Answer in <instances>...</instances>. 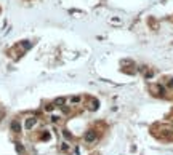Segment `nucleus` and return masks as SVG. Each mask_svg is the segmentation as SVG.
I'll return each instance as SVG.
<instances>
[{
  "label": "nucleus",
  "instance_id": "nucleus-1",
  "mask_svg": "<svg viewBox=\"0 0 173 155\" xmlns=\"http://www.w3.org/2000/svg\"><path fill=\"white\" fill-rule=\"evenodd\" d=\"M96 139H98V134H96L95 130H88V131L83 134V141H85L87 144H91V142H95Z\"/></svg>",
  "mask_w": 173,
  "mask_h": 155
},
{
  "label": "nucleus",
  "instance_id": "nucleus-2",
  "mask_svg": "<svg viewBox=\"0 0 173 155\" xmlns=\"http://www.w3.org/2000/svg\"><path fill=\"white\" fill-rule=\"evenodd\" d=\"M35 125H37V118H35V117H29V118H26V122H24V128H26L27 131L32 130Z\"/></svg>",
  "mask_w": 173,
  "mask_h": 155
},
{
  "label": "nucleus",
  "instance_id": "nucleus-3",
  "mask_svg": "<svg viewBox=\"0 0 173 155\" xmlns=\"http://www.w3.org/2000/svg\"><path fill=\"white\" fill-rule=\"evenodd\" d=\"M10 130H11L13 133H21L23 126H21V123H19L18 120H13V122L10 123Z\"/></svg>",
  "mask_w": 173,
  "mask_h": 155
},
{
  "label": "nucleus",
  "instance_id": "nucleus-4",
  "mask_svg": "<svg viewBox=\"0 0 173 155\" xmlns=\"http://www.w3.org/2000/svg\"><path fill=\"white\" fill-rule=\"evenodd\" d=\"M98 106H100L98 99H90V104H88V109L90 110H96V109H98Z\"/></svg>",
  "mask_w": 173,
  "mask_h": 155
},
{
  "label": "nucleus",
  "instance_id": "nucleus-5",
  "mask_svg": "<svg viewBox=\"0 0 173 155\" xmlns=\"http://www.w3.org/2000/svg\"><path fill=\"white\" fill-rule=\"evenodd\" d=\"M154 91H157L156 94H159V96H164V94H165V88L160 86V85H156V86H154Z\"/></svg>",
  "mask_w": 173,
  "mask_h": 155
},
{
  "label": "nucleus",
  "instance_id": "nucleus-6",
  "mask_svg": "<svg viewBox=\"0 0 173 155\" xmlns=\"http://www.w3.org/2000/svg\"><path fill=\"white\" fill-rule=\"evenodd\" d=\"M80 101H82L80 96H72V98H69V102H71V104H79Z\"/></svg>",
  "mask_w": 173,
  "mask_h": 155
},
{
  "label": "nucleus",
  "instance_id": "nucleus-7",
  "mask_svg": "<svg viewBox=\"0 0 173 155\" xmlns=\"http://www.w3.org/2000/svg\"><path fill=\"white\" fill-rule=\"evenodd\" d=\"M64 98H58L56 101H55V107H63V104H64Z\"/></svg>",
  "mask_w": 173,
  "mask_h": 155
},
{
  "label": "nucleus",
  "instance_id": "nucleus-8",
  "mask_svg": "<svg viewBox=\"0 0 173 155\" xmlns=\"http://www.w3.org/2000/svg\"><path fill=\"white\" fill-rule=\"evenodd\" d=\"M63 134H64V138H66V139H69V141H71V139H74V136L69 133V130H63Z\"/></svg>",
  "mask_w": 173,
  "mask_h": 155
},
{
  "label": "nucleus",
  "instance_id": "nucleus-9",
  "mask_svg": "<svg viewBox=\"0 0 173 155\" xmlns=\"http://www.w3.org/2000/svg\"><path fill=\"white\" fill-rule=\"evenodd\" d=\"M16 144V150H18V153H24V147L19 144V142H14Z\"/></svg>",
  "mask_w": 173,
  "mask_h": 155
},
{
  "label": "nucleus",
  "instance_id": "nucleus-10",
  "mask_svg": "<svg viewBox=\"0 0 173 155\" xmlns=\"http://www.w3.org/2000/svg\"><path fill=\"white\" fill-rule=\"evenodd\" d=\"M40 139H42V141L50 139V133H48V131H43V133H42V136H40Z\"/></svg>",
  "mask_w": 173,
  "mask_h": 155
},
{
  "label": "nucleus",
  "instance_id": "nucleus-11",
  "mask_svg": "<svg viewBox=\"0 0 173 155\" xmlns=\"http://www.w3.org/2000/svg\"><path fill=\"white\" fill-rule=\"evenodd\" d=\"M50 120H51V123H58V122L61 120V117H56V115H51V117H50Z\"/></svg>",
  "mask_w": 173,
  "mask_h": 155
},
{
  "label": "nucleus",
  "instance_id": "nucleus-12",
  "mask_svg": "<svg viewBox=\"0 0 173 155\" xmlns=\"http://www.w3.org/2000/svg\"><path fill=\"white\" fill-rule=\"evenodd\" d=\"M53 109H55V104H47L45 106V110L47 112H53Z\"/></svg>",
  "mask_w": 173,
  "mask_h": 155
},
{
  "label": "nucleus",
  "instance_id": "nucleus-13",
  "mask_svg": "<svg viewBox=\"0 0 173 155\" xmlns=\"http://www.w3.org/2000/svg\"><path fill=\"white\" fill-rule=\"evenodd\" d=\"M61 150H63V152H67V150H69V144H67V142H63V144H61Z\"/></svg>",
  "mask_w": 173,
  "mask_h": 155
},
{
  "label": "nucleus",
  "instance_id": "nucleus-14",
  "mask_svg": "<svg viewBox=\"0 0 173 155\" xmlns=\"http://www.w3.org/2000/svg\"><path fill=\"white\" fill-rule=\"evenodd\" d=\"M61 110H63L64 113H71V107H69V106H63V107H61Z\"/></svg>",
  "mask_w": 173,
  "mask_h": 155
},
{
  "label": "nucleus",
  "instance_id": "nucleus-15",
  "mask_svg": "<svg viewBox=\"0 0 173 155\" xmlns=\"http://www.w3.org/2000/svg\"><path fill=\"white\" fill-rule=\"evenodd\" d=\"M168 86H170V88H173V79H170V82H168Z\"/></svg>",
  "mask_w": 173,
  "mask_h": 155
}]
</instances>
